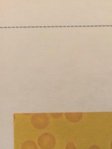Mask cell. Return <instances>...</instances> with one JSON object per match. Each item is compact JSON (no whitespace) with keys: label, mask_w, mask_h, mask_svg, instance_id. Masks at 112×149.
<instances>
[{"label":"cell","mask_w":112,"mask_h":149,"mask_svg":"<svg viewBox=\"0 0 112 149\" xmlns=\"http://www.w3.org/2000/svg\"><path fill=\"white\" fill-rule=\"evenodd\" d=\"M38 143L42 149H52L55 146V138L51 134L46 133L39 137Z\"/></svg>","instance_id":"1"},{"label":"cell","mask_w":112,"mask_h":149,"mask_svg":"<svg viewBox=\"0 0 112 149\" xmlns=\"http://www.w3.org/2000/svg\"><path fill=\"white\" fill-rule=\"evenodd\" d=\"M32 122L34 127L38 129H43L48 126L49 119L44 114H37L32 118Z\"/></svg>","instance_id":"2"},{"label":"cell","mask_w":112,"mask_h":149,"mask_svg":"<svg viewBox=\"0 0 112 149\" xmlns=\"http://www.w3.org/2000/svg\"><path fill=\"white\" fill-rule=\"evenodd\" d=\"M22 149H37V146L34 142L28 141L24 143L22 145Z\"/></svg>","instance_id":"3"},{"label":"cell","mask_w":112,"mask_h":149,"mask_svg":"<svg viewBox=\"0 0 112 149\" xmlns=\"http://www.w3.org/2000/svg\"><path fill=\"white\" fill-rule=\"evenodd\" d=\"M90 149H97V147L95 148H94V147H92Z\"/></svg>","instance_id":"4"}]
</instances>
